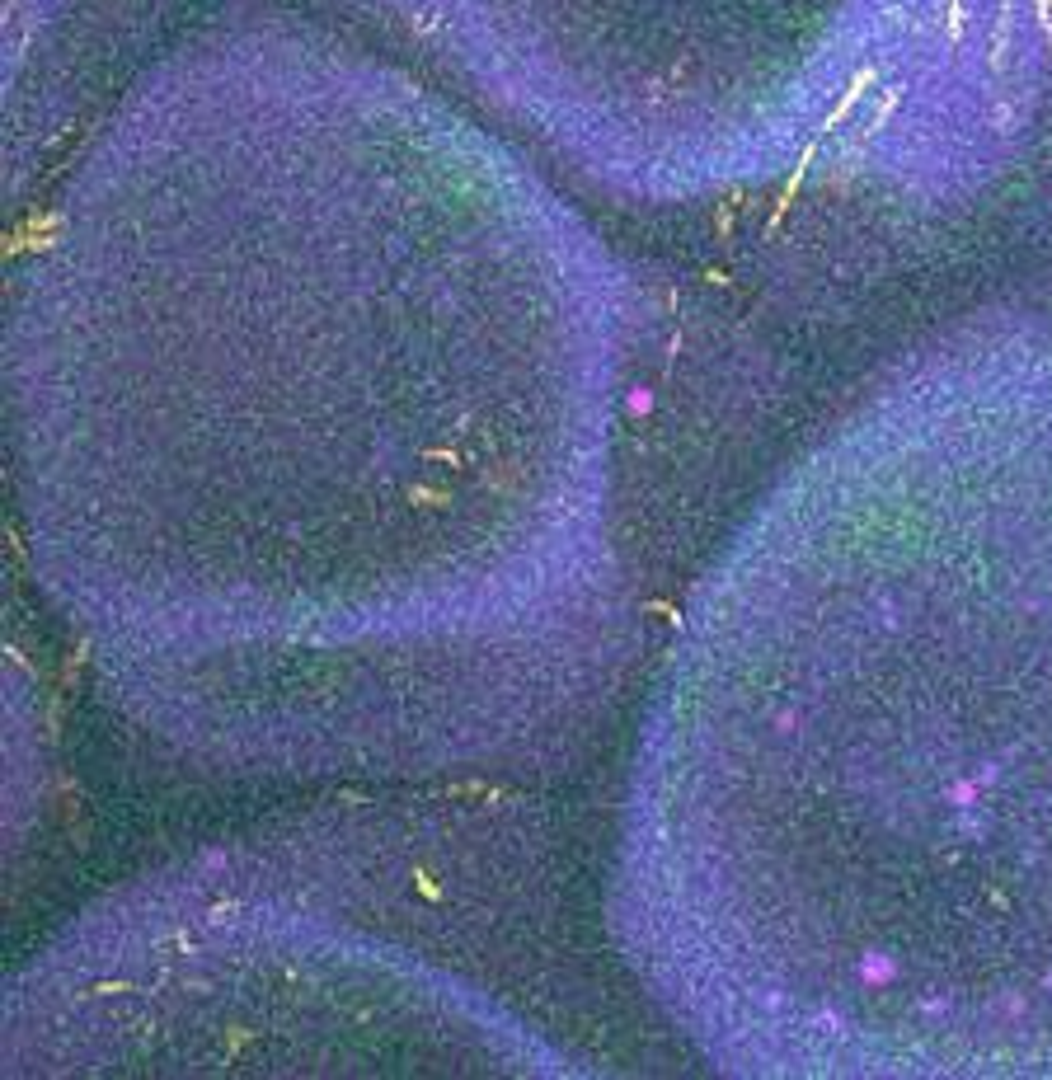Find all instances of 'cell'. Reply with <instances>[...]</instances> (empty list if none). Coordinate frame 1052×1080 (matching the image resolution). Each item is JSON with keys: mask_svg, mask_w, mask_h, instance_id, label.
Returning a JSON list of instances; mask_svg holds the SVG:
<instances>
[{"mask_svg": "<svg viewBox=\"0 0 1052 1080\" xmlns=\"http://www.w3.org/2000/svg\"><path fill=\"white\" fill-rule=\"evenodd\" d=\"M780 540L789 1048L1052 1080V282L883 390Z\"/></svg>", "mask_w": 1052, "mask_h": 1080, "instance_id": "6da1fadb", "label": "cell"}, {"mask_svg": "<svg viewBox=\"0 0 1052 1080\" xmlns=\"http://www.w3.org/2000/svg\"><path fill=\"white\" fill-rule=\"evenodd\" d=\"M517 85L611 66L667 108L719 80L757 179L949 212L1052 141V0H357Z\"/></svg>", "mask_w": 1052, "mask_h": 1080, "instance_id": "7a4b0ae2", "label": "cell"}, {"mask_svg": "<svg viewBox=\"0 0 1052 1080\" xmlns=\"http://www.w3.org/2000/svg\"><path fill=\"white\" fill-rule=\"evenodd\" d=\"M24 5H33V10H38V19H52L57 10H62V0H15V15L24 10Z\"/></svg>", "mask_w": 1052, "mask_h": 1080, "instance_id": "3957f363", "label": "cell"}]
</instances>
